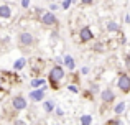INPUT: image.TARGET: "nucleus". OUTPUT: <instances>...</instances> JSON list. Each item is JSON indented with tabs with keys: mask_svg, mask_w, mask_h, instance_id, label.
I'll list each match as a JSON object with an SVG mask.
<instances>
[{
	"mask_svg": "<svg viewBox=\"0 0 130 125\" xmlns=\"http://www.w3.org/2000/svg\"><path fill=\"white\" fill-rule=\"evenodd\" d=\"M64 69L59 66V64H56L54 67H51V71H50V76H48V81H50V84H51V87H53L54 91L56 89H59V82L64 79Z\"/></svg>",
	"mask_w": 130,
	"mask_h": 125,
	"instance_id": "f257e3e1",
	"label": "nucleus"
},
{
	"mask_svg": "<svg viewBox=\"0 0 130 125\" xmlns=\"http://www.w3.org/2000/svg\"><path fill=\"white\" fill-rule=\"evenodd\" d=\"M117 87L120 89L122 94H128L130 92V76L127 73H120L117 77Z\"/></svg>",
	"mask_w": 130,
	"mask_h": 125,
	"instance_id": "f03ea898",
	"label": "nucleus"
},
{
	"mask_svg": "<svg viewBox=\"0 0 130 125\" xmlns=\"http://www.w3.org/2000/svg\"><path fill=\"white\" fill-rule=\"evenodd\" d=\"M33 43H35V38H33L31 33L28 31H23L18 35V45L22 46V48H28V46H31Z\"/></svg>",
	"mask_w": 130,
	"mask_h": 125,
	"instance_id": "7ed1b4c3",
	"label": "nucleus"
},
{
	"mask_svg": "<svg viewBox=\"0 0 130 125\" xmlns=\"http://www.w3.org/2000/svg\"><path fill=\"white\" fill-rule=\"evenodd\" d=\"M58 23V18L56 15H54L53 12H44L41 15V25L46 26V28H50V26H54Z\"/></svg>",
	"mask_w": 130,
	"mask_h": 125,
	"instance_id": "20e7f679",
	"label": "nucleus"
},
{
	"mask_svg": "<svg viewBox=\"0 0 130 125\" xmlns=\"http://www.w3.org/2000/svg\"><path fill=\"white\" fill-rule=\"evenodd\" d=\"M12 107L15 110H25L28 107V102H26V99L23 96H15L12 99Z\"/></svg>",
	"mask_w": 130,
	"mask_h": 125,
	"instance_id": "39448f33",
	"label": "nucleus"
},
{
	"mask_svg": "<svg viewBox=\"0 0 130 125\" xmlns=\"http://www.w3.org/2000/svg\"><path fill=\"white\" fill-rule=\"evenodd\" d=\"M79 40H81V43H87V41H92V40H94V33H92V30L89 28V26L81 28V31H79Z\"/></svg>",
	"mask_w": 130,
	"mask_h": 125,
	"instance_id": "423d86ee",
	"label": "nucleus"
},
{
	"mask_svg": "<svg viewBox=\"0 0 130 125\" xmlns=\"http://www.w3.org/2000/svg\"><path fill=\"white\" fill-rule=\"evenodd\" d=\"M101 100L104 104H112L115 100V94H114V91L112 89H104L101 92Z\"/></svg>",
	"mask_w": 130,
	"mask_h": 125,
	"instance_id": "0eeeda50",
	"label": "nucleus"
},
{
	"mask_svg": "<svg viewBox=\"0 0 130 125\" xmlns=\"http://www.w3.org/2000/svg\"><path fill=\"white\" fill-rule=\"evenodd\" d=\"M30 99L31 100H35V102H41V100L44 99V91H41V89H35V91H31L30 92Z\"/></svg>",
	"mask_w": 130,
	"mask_h": 125,
	"instance_id": "6e6552de",
	"label": "nucleus"
},
{
	"mask_svg": "<svg viewBox=\"0 0 130 125\" xmlns=\"http://www.w3.org/2000/svg\"><path fill=\"white\" fill-rule=\"evenodd\" d=\"M10 16H12V8H10V5H0V18L3 20H8Z\"/></svg>",
	"mask_w": 130,
	"mask_h": 125,
	"instance_id": "1a4fd4ad",
	"label": "nucleus"
},
{
	"mask_svg": "<svg viewBox=\"0 0 130 125\" xmlns=\"http://www.w3.org/2000/svg\"><path fill=\"white\" fill-rule=\"evenodd\" d=\"M63 61H64V64L68 66V69H69V71H73V69H74V66H76V64H74V59L71 58V56H64Z\"/></svg>",
	"mask_w": 130,
	"mask_h": 125,
	"instance_id": "9d476101",
	"label": "nucleus"
},
{
	"mask_svg": "<svg viewBox=\"0 0 130 125\" xmlns=\"http://www.w3.org/2000/svg\"><path fill=\"white\" fill-rule=\"evenodd\" d=\"M43 107H44V110L50 114V112H53V110H54V102H53V100H44Z\"/></svg>",
	"mask_w": 130,
	"mask_h": 125,
	"instance_id": "9b49d317",
	"label": "nucleus"
},
{
	"mask_svg": "<svg viewBox=\"0 0 130 125\" xmlns=\"http://www.w3.org/2000/svg\"><path fill=\"white\" fill-rule=\"evenodd\" d=\"M124 110H125V102H119L117 105L114 107V114H115V115H120Z\"/></svg>",
	"mask_w": 130,
	"mask_h": 125,
	"instance_id": "f8f14e48",
	"label": "nucleus"
},
{
	"mask_svg": "<svg viewBox=\"0 0 130 125\" xmlns=\"http://www.w3.org/2000/svg\"><path fill=\"white\" fill-rule=\"evenodd\" d=\"M119 30H120V26H119L115 22H109L107 23V31H119Z\"/></svg>",
	"mask_w": 130,
	"mask_h": 125,
	"instance_id": "ddd939ff",
	"label": "nucleus"
},
{
	"mask_svg": "<svg viewBox=\"0 0 130 125\" xmlns=\"http://www.w3.org/2000/svg\"><path fill=\"white\" fill-rule=\"evenodd\" d=\"M25 59H18V61H15V64H13V69H15V71H18V69H23V67H25Z\"/></svg>",
	"mask_w": 130,
	"mask_h": 125,
	"instance_id": "4468645a",
	"label": "nucleus"
},
{
	"mask_svg": "<svg viewBox=\"0 0 130 125\" xmlns=\"http://www.w3.org/2000/svg\"><path fill=\"white\" fill-rule=\"evenodd\" d=\"M91 123H92V117L91 115H87V114H86V115L81 117V125H91Z\"/></svg>",
	"mask_w": 130,
	"mask_h": 125,
	"instance_id": "2eb2a0df",
	"label": "nucleus"
},
{
	"mask_svg": "<svg viewBox=\"0 0 130 125\" xmlns=\"http://www.w3.org/2000/svg\"><path fill=\"white\" fill-rule=\"evenodd\" d=\"M44 82H46L44 79H33L31 81V87H40V86H43Z\"/></svg>",
	"mask_w": 130,
	"mask_h": 125,
	"instance_id": "dca6fc26",
	"label": "nucleus"
},
{
	"mask_svg": "<svg viewBox=\"0 0 130 125\" xmlns=\"http://www.w3.org/2000/svg\"><path fill=\"white\" fill-rule=\"evenodd\" d=\"M71 2H73V0H64L63 5H61V8H63V10H68V8H69V5H71Z\"/></svg>",
	"mask_w": 130,
	"mask_h": 125,
	"instance_id": "f3484780",
	"label": "nucleus"
},
{
	"mask_svg": "<svg viewBox=\"0 0 130 125\" xmlns=\"http://www.w3.org/2000/svg\"><path fill=\"white\" fill-rule=\"evenodd\" d=\"M107 125H124V123H122L119 119H114V120H110V122H109Z\"/></svg>",
	"mask_w": 130,
	"mask_h": 125,
	"instance_id": "a211bd4d",
	"label": "nucleus"
},
{
	"mask_svg": "<svg viewBox=\"0 0 130 125\" xmlns=\"http://www.w3.org/2000/svg\"><path fill=\"white\" fill-rule=\"evenodd\" d=\"M68 89H69L71 92H74V94H77V92H79V89H77L76 86H68Z\"/></svg>",
	"mask_w": 130,
	"mask_h": 125,
	"instance_id": "6ab92c4d",
	"label": "nucleus"
},
{
	"mask_svg": "<svg viewBox=\"0 0 130 125\" xmlns=\"http://www.w3.org/2000/svg\"><path fill=\"white\" fill-rule=\"evenodd\" d=\"M28 5H30V0H22V7L23 8H28Z\"/></svg>",
	"mask_w": 130,
	"mask_h": 125,
	"instance_id": "aec40b11",
	"label": "nucleus"
},
{
	"mask_svg": "<svg viewBox=\"0 0 130 125\" xmlns=\"http://www.w3.org/2000/svg\"><path fill=\"white\" fill-rule=\"evenodd\" d=\"M81 3H84V5H92L94 0H81Z\"/></svg>",
	"mask_w": 130,
	"mask_h": 125,
	"instance_id": "412c9836",
	"label": "nucleus"
},
{
	"mask_svg": "<svg viewBox=\"0 0 130 125\" xmlns=\"http://www.w3.org/2000/svg\"><path fill=\"white\" fill-rule=\"evenodd\" d=\"M125 66H127L128 69H130V55L127 56V58H125Z\"/></svg>",
	"mask_w": 130,
	"mask_h": 125,
	"instance_id": "4be33fe9",
	"label": "nucleus"
},
{
	"mask_svg": "<svg viewBox=\"0 0 130 125\" xmlns=\"http://www.w3.org/2000/svg\"><path fill=\"white\" fill-rule=\"evenodd\" d=\"M58 8H59V7H58L56 3H51V5H50V10H58Z\"/></svg>",
	"mask_w": 130,
	"mask_h": 125,
	"instance_id": "5701e85b",
	"label": "nucleus"
},
{
	"mask_svg": "<svg viewBox=\"0 0 130 125\" xmlns=\"http://www.w3.org/2000/svg\"><path fill=\"white\" fill-rule=\"evenodd\" d=\"M125 22H127V23H130V15H127V16H125Z\"/></svg>",
	"mask_w": 130,
	"mask_h": 125,
	"instance_id": "b1692460",
	"label": "nucleus"
},
{
	"mask_svg": "<svg viewBox=\"0 0 130 125\" xmlns=\"http://www.w3.org/2000/svg\"><path fill=\"white\" fill-rule=\"evenodd\" d=\"M54 125H58V123H54Z\"/></svg>",
	"mask_w": 130,
	"mask_h": 125,
	"instance_id": "393cba45",
	"label": "nucleus"
}]
</instances>
